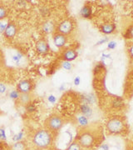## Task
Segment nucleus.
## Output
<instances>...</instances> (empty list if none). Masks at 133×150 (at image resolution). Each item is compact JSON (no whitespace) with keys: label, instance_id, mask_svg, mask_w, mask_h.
<instances>
[{"label":"nucleus","instance_id":"nucleus-3","mask_svg":"<svg viewBox=\"0 0 133 150\" xmlns=\"http://www.w3.org/2000/svg\"><path fill=\"white\" fill-rule=\"evenodd\" d=\"M63 126V120L59 115L53 114L49 116L44 122V129L53 134H57Z\"/></svg>","mask_w":133,"mask_h":150},{"label":"nucleus","instance_id":"nucleus-39","mask_svg":"<svg viewBox=\"0 0 133 150\" xmlns=\"http://www.w3.org/2000/svg\"><path fill=\"white\" fill-rule=\"evenodd\" d=\"M4 144L3 142L0 141V150L4 149Z\"/></svg>","mask_w":133,"mask_h":150},{"label":"nucleus","instance_id":"nucleus-24","mask_svg":"<svg viewBox=\"0 0 133 150\" xmlns=\"http://www.w3.org/2000/svg\"><path fill=\"white\" fill-rule=\"evenodd\" d=\"M19 96H20V93L18 91H15V90L12 91L9 93V97H10L12 99H17V98H19Z\"/></svg>","mask_w":133,"mask_h":150},{"label":"nucleus","instance_id":"nucleus-15","mask_svg":"<svg viewBox=\"0 0 133 150\" xmlns=\"http://www.w3.org/2000/svg\"><path fill=\"white\" fill-rule=\"evenodd\" d=\"M82 98V103H85V104H88L90 105L91 103H93V102L95 101V98L93 94H87V95H82L81 97Z\"/></svg>","mask_w":133,"mask_h":150},{"label":"nucleus","instance_id":"nucleus-1","mask_svg":"<svg viewBox=\"0 0 133 150\" xmlns=\"http://www.w3.org/2000/svg\"><path fill=\"white\" fill-rule=\"evenodd\" d=\"M53 134L46 129H38L32 137V144L39 149H48L53 143Z\"/></svg>","mask_w":133,"mask_h":150},{"label":"nucleus","instance_id":"nucleus-8","mask_svg":"<svg viewBox=\"0 0 133 150\" xmlns=\"http://www.w3.org/2000/svg\"><path fill=\"white\" fill-rule=\"evenodd\" d=\"M4 36L8 39H12L16 35L17 27L13 22H10L7 24L5 30H4Z\"/></svg>","mask_w":133,"mask_h":150},{"label":"nucleus","instance_id":"nucleus-44","mask_svg":"<svg viewBox=\"0 0 133 150\" xmlns=\"http://www.w3.org/2000/svg\"><path fill=\"white\" fill-rule=\"evenodd\" d=\"M132 5H133V3H132Z\"/></svg>","mask_w":133,"mask_h":150},{"label":"nucleus","instance_id":"nucleus-4","mask_svg":"<svg viewBox=\"0 0 133 150\" xmlns=\"http://www.w3.org/2000/svg\"><path fill=\"white\" fill-rule=\"evenodd\" d=\"M78 143L83 148H90L95 143V137L90 132H84L80 134Z\"/></svg>","mask_w":133,"mask_h":150},{"label":"nucleus","instance_id":"nucleus-27","mask_svg":"<svg viewBox=\"0 0 133 150\" xmlns=\"http://www.w3.org/2000/svg\"><path fill=\"white\" fill-rule=\"evenodd\" d=\"M0 139L2 140H6L7 139V137H6L5 130L4 128H0Z\"/></svg>","mask_w":133,"mask_h":150},{"label":"nucleus","instance_id":"nucleus-12","mask_svg":"<svg viewBox=\"0 0 133 150\" xmlns=\"http://www.w3.org/2000/svg\"><path fill=\"white\" fill-rule=\"evenodd\" d=\"M91 14H92V10H91V7L89 4H86L80 10V15L83 18H90Z\"/></svg>","mask_w":133,"mask_h":150},{"label":"nucleus","instance_id":"nucleus-40","mask_svg":"<svg viewBox=\"0 0 133 150\" xmlns=\"http://www.w3.org/2000/svg\"><path fill=\"white\" fill-rule=\"evenodd\" d=\"M2 114H3V111H2V110L0 109V115H2Z\"/></svg>","mask_w":133,"mask_h":150},{"label":"nucleus","instance_id":"nucleus-42","mask_svg":"<svg viewBox=\"0 0 133 150\" xmlns=\"http://www.w3.org/2000/svg\"><path fill=\"white\" fill-rule=\"evenodd\" d=\"M132 150H133V147H132Z\"/></svg>","mask_w":133,"mask_h":150},{"label":"nucleus","instance_id":"nucleus-9","mask_svg":"<svg viewBox=\"0 0 133 150\" xmlns=\"http://www.w3.org/2000/svg\"><path fill=\"white\" fill-rule=\"evenodd\" d=\"M53 38L55 46L59 48H63L67 43V37L62 33H59L57 32L56 33H54Z\"/></svg>","mask_w":133,"mask_h":150},{"label":"nucleus","instance_id":"nucleus-17","mask_svg":"<svg viewBox=\"0 0 133 150\" xmlns=\"http://www.w3.org/2000/svg\"><path fill=\"white\" fill-rule=\"evenodd\" d=\"M18 98L22 104H24V105H27V103H31V96L29 93H20V96Z\"/></svg>","mask_w":133,"mask_h":150},{"label":"nucleus","instance_id":"nucleus-18","mask_svg":"<svg viewBox=\"0 0 133 150\" xmlns=\"http://www.w3.org/2000/svg\"><path fill=\"white\" fill-rule=\"evenodd\" d=\"M77 123L79 124L81 127H87L89 123V121H88V118L83 116V115H80L77 117Z\"/></svg>","mask_w":133,"mask_h":150},{"label":"nucleus","instance_id":"nucleus-21","mask_svg":"<svg viewBox=\"0 0 133 150\" xmlns=\"http://www.w3.org/2000/svg\"><path fill=\"white\" fill-rule=\"evenodd\" d=\"M8 13V9L4 7H3V6H0V19H3L5 17H7Z\"/></svg>","mask_w":133,"mask_h":150},{"label":"nucleus","instance_id":"nucleus-43","mask_svg":"<svg viewBox=\"0 0 133 150\" xmlns=\"http://www.w3.org/2000/svg\"><path fill=\"white\" fill-rule=\"evenodd\" d=\"M1 150H4V149H1Z\"/></svg>","mask_w":133,"mask_h":150},{"label":"nucleus","instance_id":"nucleus-38","mask_svg":"<svg viewBox=\"0 0 133 150\" xmlns=\"http://www.w3.org/2000/svg\"><path fill=\"white\" fill-rule=\"evenodd\" d=\"M64 89H65V84L63 83L62 85L59 87V90H61V91H63Z\"/></svg>","mask_w":133,"mask_h":150},{"label":"nucleus","instance_id":"nucleus-14","mask_svg":"<svg viewBox=\"0 0 133 150\" xmlns=\"http://www.w3.org/2000/svg\"><path fill=\"white\" fill-rule=\"evenodd\" d=\"M26 144L23 141H18L10 146V150H26Z\"/></svg>","mask_w":133,"mask_h":150},{"label":"nucleus","instance_id":"nucleus-19","mask_svg":"<svg viewBox=\"0 0 133 150\" xmlns=\"http://www.w3.org/2000/svg\"><path fill=\"white\" fill-rule=\"evenodd\" d=\"M66 150H82V146L79 144L78 142L74 141V142L70 144V145L67 148Z\"/></svg>","mask_w":133,"mask_h":150},{"label":"nucleus","instance_id":"nucleus-37","mask_svg":"<svg viewBox=\"0 0 133 150\" xmlns=\"http://www.w3.org/2000/svg\"><path fill=\"white\" fill-rule=\"evenodd\" d=\"M6 27H7V24H3V23H0V32H4Z\"/></svg>","mask_w":133,"mask_h":150},{"label":"nucleus","instance_id":"nucleus-30","mask_svg":"<svg viewBox=\"0 0 133 150\" xmlns=\"http://www.w3.org/2000/svg\"><path fill=\"white\" fill-rule=\"evenodd\" d=\"M106 42H108V38H102L101 40H99L97 43H96V45H100V44H103V43H106Z\"/></svg>","mask_w":133,"mask_h":150},{"label":"nucleus","instance_id":"nucleus-23","mask_svg":"<svg viewBox=\"0 0 133 150\" xmlns=\"http://www.w3.org/2000/svg\"><path fill=\"white\" fill-rule=\"evenodd\" d=\"M23 132H19L18 134H16V135H14V136L13 137V140L15 141V142H18V141H21V139H23Z\"/></svg>","mask_w":133,"mask_h":150},{"label":"nucleus","instance_id":"nucleus-41","mask_svg":"<svg viewBox=\"0 0 133 150\" xmlns=\"http://www.w3.org/2000/svg\"><path fill=\"white\" fill-rule=\"evenodd\" d=\"M48 150H54V149H48Z\"/></svg>","mask_w":133,"mask_h":150},{"label":"nucleus","instance_id":"nucleus-29","mask_svg":"<svg viewBox=\"0 0 133 150\" xmlns=\"http://www.w3.org/2000/svg\"><path fill=\"white\" fill-rule=\"evenodd\" d=\"M97 150H109V145L106 144H103L100 145V147L98 148Z\"/></svg>","mask_w":133,"mask_h":150},{"label":"nucleus","instance_id":"nucleus-5","mask_svg":"<svg viewBox=\"0 0 133 150\" xmlns=\"http://www.w3.org/2000/svg\"><path fill=\"white\" fill-rule=\"evenodd\" d=\"M33 88V83L29 79L20 81L17 86V91L19 93H30Z\"/></svg>","mask_w":133,"mask_h":150},{"label":"nucleus","instance_id":"nucleus-7","mask_svg":"<svg viewBox=\"0 0 133 150\" xmlns=\"http://www.w3.org/2000/svg\"><path fill=\"white\" fill-rule=\"evenodd\" d=\"M36 50L41 55H46L49 53V44L45 38H40L36 43Z\"/></svg>","mask_w":133,"mask_h":150},{"label":"nucleus","instance_id":"nucleus-6","mask_svg":"<svg viewBox=\"0 0 133 150\" xmlns=\"http://www.w3.org/2000/svg\"><path fill=\"white\" fill-rule=\"evenodd\" d=\"M72 28H73V23L69 19H67V20L63 21L59 24L57 30H58V33H62L66 36L72 31Z\"/></svg>","mask_w":133,"mask_h":150},{"label":"nucleus","instance_id":"nucleus-11","mask_svg":"<svg viewBox=\"0 0 133 150\" xmlns=\"http://www.w3.org/2000/svg\"><path fill=\"white\" fill-rule=\"evenodd\" d=\"M80 112H82V115L85 116L87 118H91L93 114L92 108L90 107V105L85 104V103H82L80 105Z\"/></svg>","mask_w":133,"mask_h":150},{"label":"nucleus","instance_id":"nucleus-36","mask_svg":"<svg viewBox=\"0 0 133 150\" xmlns=\"http://www.w3.org/2000/svg\"><path fill=\"white\" fill-rule=\"evenodd\" d=\"M6 91V86L3 83H0V93H4Z\"/></svg>","mask_w":133,"mask_h":150},{"label":"nucleus","instance_id":"nucleus-16","mask_svg":"<svg viewBox=\"0 0 133 150\" xmlns=\"http://www.w3.org/2000/svg\"><path fill=\"white\" fill-rule=\"evenodd\" d=\"M124 106V102L122 98L120 97H115L113 101H112V107L114 108H122Z\"/></svg>","mask_w":133,"mask_h":150},{"label":"nucleus","instance_id":"nucleus-13","mask_svg":"<svg viewBox=\"0 0 133 150\" xmlns=\"http://www.w3.org/2000/svg\"><path fill=\"white\" fill-rule=\"evenodd\" d=\"M100 29H101V32L105 34H111L115 31L116 25L114 23H105L101 25Z\"/></svg>","mask_w":133,"mask_h":150},{"label":"nucleus","instance_id":"nucleus-33","mask_svg":"<svg viewBox=\"0 0 133 150\" xmlns=\"http://www.w3.org/2000/svg\"><path fill=\"white\" fill-rule=\"evenodd\" d=\"M48 100L51 103H54L56 102V97L53 96V95H50V96H48Z\"/></svg>","mask_w":133,"mask_h":150},{"label":"nucleus","instance_id":"nucleus-32","mask_svg":"<svg viewBox=\"0 0 133 150\" xmlns=\"http://www.w3.org/2000/svg\"><path fill=\"white\" fill-rule=\"evenodd\" d=\"M80 83H81V79H80V77L77 76V77H76V78L74 79H73V83H74L76 86H77V85H79Z\"/></svg>","mask_w":133,"mask_h":150},{"label":"nucleus","instance_id":"nucleus-10","mask_svg":"<svg viewBox=\"0 0 133 150\" xmlns=\"http://www.w3.org/2000/svg\"><path fill=\"white\" fill-rule=\"evenodd\" d=\"M77 52L73 49V48H70V49H67L66 51H64L63 54H62V59H63L64 61H73L77 58Z\"/></svg>","mask_w":133,"mask_h":150},{"label":"nucleus","instance_id":"nucleus-25","mask_svg":"<svg viewBox=\"0 0 133 150\" xmlns=\"http://www.w3.org/2000/svg\"><path fill=\"white\" fill-rule=\"evenodd\" d=\"M72 64L68 62V61H63V68L64 69L66 70H70L72 69Z\"/></svg>","mask_w":133,"mask_h":150},{"label":"nucleus","instance_id":"nucleus-26","mask_svg":"<svg viewBox=\"0 0 133 150\" xmlns=\"http://www.w3.org/2000/svg\"><path fill=\"white\" fill-rule=\"evenodd\" d=\"M117 47V42L116 41H111V42H109V43H107V48L108 49H114V48H116Z\"/></svg>","mask_w":133,"mask_h":150},{"label":"nucleus","instance_id":"nucleus-31","mask_svg":"<svg viewBox=\"0 0 133 150\" xmlns=\"http://www.w3.org/2000/svg\"><path fill=\"white\" fill-rule=\"evenodd\" d=\"M111 57V54H101V63H104V59H108V58H110Z\"/></svg>","mask_w":133,"mask_h":150},{"label":"nucleus","instance_id":"nucleus-28","mask_svg":"<svg viewBox=\"0 0 133 150\" xmlns=\"http://www.w3.org/2000/svg\"><path fill=\"white\" fill-rule=\"evenodd\" d=\"M125 38H133V26H132L130 28H128L127 33L125 35Z\"/></svg>","mask_w":133,"mask_h":150},{"label":"nucleus","instance_id":"nucleus-34","mask_svg":"<svg viewBox=\"0 0 133 150\" xmlns=\"http://www.w3.org/2000/svg\"><path fill=\"white\" fill-rule=\"evenodd\" d=\"M21 54H18V55H14L13 57V61H15L16 63H18L19 62V60L21 59Z\"/></svg>","mask_w":133,"mask_h":150},{"label":"nucleus","instance_id":"nucleus-22","mask_svg":"<svg viewBox=\"0 0 133 150\" xmlns=\"http://www.w3.org/2000/svg\"><path fill=\"white\" fill-rule=\"evenodd\" d=\"M25 108H26L27 112H33L36 110V108H35V106L32 104V103H29L27 105H25Z\"/></svg>","mask_w":133,"mask_h":150},{"label":"nucleus","instance_id":"nucleus-2","mask_svg":"<svg viewBox=\"0 0 133 150\" xmlns=\"http://www.w3.org/2000/svg\"><path fill=\"white\" fill-rule=\"evenodd\" d=\"M106 128L110 134H122L126 131V123L122 117L114 116L107 120Z\"/></svg>","mask_w":133,"mask_h":150},{"label":"nucleus","instance_id":"nucleus-20","mask_svg":"<svg viewBox=\"0 0 133 150\" xmlns=\"http://www.w3.org/2000/svg\"><path fill=\"white\" fill-rule=\"evenodd\" d=\"M43 30L45 33H51L53 30V25L52 23H44V25H43Z\"/></svg>","mask_w":133,"mask_h":150},{"label":"nucleus","instance_id":"nucleus-35","mask_svg":"<svg viewBox=\"0 0 133 150\" xmlns=\"http://www.w3.org/2000/svg\"><path fill=\"white\" fill-rule=\"evenodd\" d=\"M128 53H129V55L130 57L133 59V43L130 46V48H128Z\"/></svg>","mask_w":133,"mask_h":150}]
</instances>
